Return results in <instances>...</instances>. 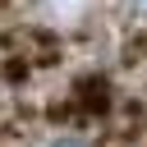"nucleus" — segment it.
Listing matches in <instances>:
<instances>
[{
	"mask_svg": "<svg viewBox=\"0 0 147 147\" xmlns=\"http://www.w3.org/2000/svg\"><path fill=\"white\" fill-rule=\"evenodd\" d=\"M51 147H87V142H78V138H60V142H51Z\"/></svg>",
	"mask_w": 147,
	"mask_h": 147,
	"instance_id": "nucleus-1",
	"label": "nucleus"
},
{
	"mask_svg": "<svg viewBox=\"0 0 147 147\" xmlns=\"http://www.w3.org/2000/svg\"><path fill=\"white\" fill-rule=\"evenodd\" d=\"M142 5H147V0H142Z\"/></svg>",
	"mask_w": 147,
	"mask_h": 147,
	"instance_id": "nucleus-2",
	"label": "nucleus"
}]
</instances>
